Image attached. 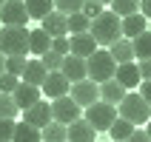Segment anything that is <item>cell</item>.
<instances>
[{"label":"cell","mask_w":151,"mask_h":142,"mask_svg":"<svg viewBox=\"0 0 151 142\" xmlns=\"http://www.w3.org/2000/svg\"><path fill=\"white\" fill-rule=\"evenodd\" d=\"M91 37L97 40V46H103V49H111L114 43L123 37V17H117L114 11H103V14H97L91 20Z\"/></svg>","instance_id":"6da1fadb"},{"label":"cell","mask_w":151,"mask_h":142,"mask_svg":"<svg viewBox=\"0 0 151 142\" xmlns=\"http://www.w3.org/2000/svg\"><path fill=\"white\" fill-rule=\"evenodd\" d=\"M29 29L26 26H3L0 29V51L6 57H14V54H29Z\"/></svg>","instance_id":"7a4b0ae2"},{"label":"cell","mask_w":151,"mask_h":142,"mask_svg":"<svg viewBox=\"0 0 151 142\" xmlns=\"http://www.w3.org/2000/svg\"><path fill=\"white\" fill-rule=\"evenodd\" d=\"M117 114L128 122H134V125H145L151 119V105L143 100V94L140 91H128L126 100L117 105Z\"/></svg>","instance_id":"3957f363"},{"label":"cell","mask_w":151,"mask_h":142,"mask_svg":"<svg viewBox=\"0 0 151 142\" xmlns=\"http://www.w3.org/2000/svg\"><path fill=\"white\" fill-rule=\"evenodd\" d=\"M88 63V80L94 83H106V80H114V71H117V60L111 57L109 49H97L91 57L86 60Z\"/></svg>","instance_id":"277c9868"},{"label":"cell","mask_w":151,"mask_h":142,"mask_svg":"<svg viewBox=\"0 0 151 142\" xmlns=\"http://www.w3.org/2000/svg\"><path fill=\"white\" fill-rule=\"evenodd\" d=\"M117 105H111V102H103L97 100L94 105H88V108H83V119H88L91 122L94 131H109L111 125H114V119H117Z\"/></svg>","instance_id":"5b68a950"},{"label":"cell","mask_w":151,"mask_h":142,"mask_svg":"<svg viewBox=\"0 0 151 142\" xmlns=\"http://www.w3.org/2000/svg\"><path fill=\"white\" fill-rule=\"evenodd\" d=\"M51 117H54V122L71 125L74 119L83 117V108H80V105L71 100V94H66V97H57V100H51Z\"/></svg>","instance_id":"8992f818"},{"label":"cell","mask_w":151,"mask_h":142,"mask_svg":"<svg viewBox=\"0 0 151 142\" xmlns=\"http://www.w3.org/2000/svg\"><path fill=\"white\" fill-rule=\"evenodd\" d=\"M71 100L80 105V108H88L94 102L100 100V83H94V80H80V83H71Z\"/></svg>","instance_id":"52a82bcc"},{"label":"cell","mask_w":151,"mask_h":142,"mask_svg":"<svg viewBox=\"0 0 151 142\" xmlns=\"http://www.w3.org/2000/svg\"><path fill=\"white\" fill-rule=\"evenodd\" d=\"M32 20L29 11H26L23 0H6V6L0 9V23L3 26H26Z\"/></svg>","instance_id":"ba28073f"},{"label":"cell","mask_w":151,"mask_h":142,"mask_svg":"<svg viewBox=\"0 0 151 142\" xmlns=\"http://www.w3.org/2000/svg\"><path fill=\"white\" fill-rule=\"evenodd\" d=\"M51 102H46V100H40V102H34L32 108H26L23 111V122H29V125H34V128H46L51 122Z\"/></svg>","instance_id":"9c48e42d"},{"label":"cell","mask_w":151,"mask_h":142,"mask_svg":"<svg viewBox=\"0 0 151 142\" xmlns=\"http://www.w3.org/2000/svg\"><path fill=\"white\" fill-rule=\"evenodd\" d=\"M68 91H71L68 77L63 74V71H49L46 83H43V94H46L49 100H57V97H66Z\"/></svg>","instance_id":"30bf717a"},{"label":"cell","mask_w":151,"mask_h":142,"mask_svg":"<svg viewBox=\"0 0 151 142\" xmlns=\"http://www.w3.org/2000/svg\"><path fill=\"white\" fill-rule=\"evenodd\" d=\"M40 29L49 34V37H66L68 34V14H63V11L54 9V11H49V14L40 20Z\"/></svg>","instance_id":"8fae6325"},{"label":"cell","mask_w":151,"mask_h":142,"mask_svg":"<svg viewBox=\"0 0 151 142\" xmlns=\"http://www.w3.org/2000/svg\"><path fill=\"white\" fill-rule=\"evenodd\" d=\"M114 80H117L126 91L140 88V83H143V77H140V66H137V63H120L117 71H114Z\"/></svg>","instance_id":"7c38bea8"},{"label":"cell","mask_w":151,"mask_h":142,"mask_svg":"<svg viewBox=\"0 0 151 142\" xmlns=\"http://www.w3.org/2000/svg\"><path fill=\"white\" fill-rule=\"evenodd\" d=\"M63 74L68 77V83H80V80H88V63L86 57H77V54H68L63 60Z\"/></svg>","instance_id":"4fadbf2b"},{"label":"cell","mask_w":151,"mask_h":142,"mask_svg":"<svg viewBox=\"0 0 151 142\" xmlns=\"http://www.w3.org/2000/svg\"><path fill=\"white\" fill-rule=\"evenodd\" d=\"M14 102H17V108L20 111H26V108H32L34 102H40L43 100V88H37V85H29V83H23L20 80V85L14 88Z\"/></svg>","instance_id":"5bb4252c"},{"label":"cell","mask_w":151,"mask_h":142,"mask_svg":"<svg viewBox=\"0 0 151 142\" xmlns=\"http://www.w3.org/2000/svg\"><path fill=\"white\" fill-rule=\"evenodd\" d=\"M68 40H71V54H77V57H91L94 51L100 49V46H97V40H94L91 37V31H83V34H71V37H68Z\"/></svg>","instance_id":"9a60e30c"},{"label":"cell","mask_w":151,"mask_h":142,"mask_svg":"<svg viewBox=\"0 0 151 142\" xmlns=\"http://www.w3.org/2000/svg\"><path fill=\"white\" fill-rule=\"evenodd\" d=\"M46 77H49V68L43 66V60L40 57H34V60H29L26 63V71H23V83H29V85H37V88H43V83H46Z\"/></svg>","instance_id":"2e32d148"},{"label":"cell","mask_w":151,"mask_h":142,"mask_svg":"<svg viewBox=\"0 0 151 142\" xmlns=\"http://www.w3.org/2000/svg\"><path fill=\"white\" fill-rule=\"evenodd\" d=\"M143 31H148V17H145L143 11L123 17V37H126V40H134L137 34H143Z\"/></svg>","instance_id":"e0dca14e"},{"label":"cell","mask_w":151,"mask_h":142,"mask_svg":"<svg viewBox=\"0 0 151 142\" xmlns=\"http://www.w3.org/2000/svg\"><path fill=\"white\" fill-rule=\"evenodd\" d=\"M94 136H97V131L91 128V122L88 119H74L71 125H68V142H94Z\"/></svg>","instance_id":"ac0fdd59"},{"label":"cell","mask_w":151,"mask_h":142,"mask_svg":"<svg viewBox=\"0 0 151 142\" xmlns=\"http://www.w3.org/2000/svg\"><path fill=\"white\" fill-rule=\"evenodd\" d=\"M126 88L117 83V80H106V83H100V100L103 102H111V105H120V102L126 100Z\"/></svg>","instance_id":"d6986e66"},{"label":"cell","mask_w":151,"mask_h":142,"mask_svg":"<svg viewBox=\"0 0 151 142\" xmlns=\"http://www.w3.org/2000/svg\"><path fill=\"white\" fill-rule=\"evenodd\" d=\"M51 40H54V37H49L43 29H34V31L29 34V54L43 57L46 51H51Z\"/></svg>","instance_id":"ffe728a7"},{"label":"cell","mask_w":151,"mask_h":142,"mask_svg":"<svg viewBox=\"0 0 151 142\" xmlns=\"http://www.w3.org/2000/svg\"><path fill=\"white\" fill-rule=\"evenodd\" d=\"M12 142H43V131L34 128V125H29V122H17Z\"/></svg>","instance_id":"44dd1931"},{"label":"cell","mask_w":151,"mask_h":142,"mask_svg":"<svg viewBox=\"0 0 151 142\" xmlns=\"http://www.w3.org/2000/svg\"><path fill=\"white\" fill-rule=\"evenodd\" d=\"M109 51H111V57L117 60V66L120 63H134V46H131V40H126V37H120Z\"/></svg>","instance_id":"7402d4cb"},{"label":"cell","mask_w":151,"mask_h":142,"mask_svg":"<svg viewBox=\"0 0 151 142\" xmlns=\"http://www.w3.org/2000/svg\"><path fill=\"white\" fill-rule=\"evenodd\" d=\"M134 131H137V125H134V122H128V119H123V117H117V119H114V125L109 128V134H111L114 142H126Z\"/></svg>","instance_id":"603a6c76"},{"label":"cell","mask_w":151,"mask_h":142,"mask_svg":"<svg viewBox=\"0 0 151 142\" xmlns=\"http://www.w3.org/2000/svg\"><path fill=\"white\" fill-rule=\"evenodd\" d=\"M23 3L32 20H43L49 11H54V0H23Z\"/></svg>","instance_id":"cb8c5ba5"},{"label":"cell","mask_w":151,"mask_h":142,"mask_svg":"<svg viewBox=\"0 0 151 142\" xmlns=\"http://www.w3.org/2000/svg\"><path fill=\"white\" fill-rule=\"evenodd\" d=\"M43 142H68V125L51 119L49 125L43 128Z\"/></svg>","instance_id":"d4e9b609"},{"label":"cell","mask_w":151,"mask_h":142,"mask_svg":"<svg viewBox=\"0 0 151 142\" xmlns=\"http://www.w3.org/2000/svg\"><path fill=\"white\" fill-rule=\"evenodd\" d=\"M131 46H134V57L137 60H151V31L137 34L134 40H131Z\"/></svg>","instance_id":"484cf974"},{"label":"cell","mask_w":151,"mask_h":142,"mask_svg":"<svg viewBox=\"0 0 151 142\" xmlns=\"http://www.w3.org/2000/svg\"><path fill=\"white\" fill-rule=\"evenodd\" d=\"M111 11L117 17H128L140 11V0H111Z\"/></svg>","instance_id":"4316f807"},{"label":"cell","mask_w":151,"mask_h":142,"mask_svg":"<svg viewBox=\"0 0 151 142\" xmlns=\"http://www.w3.org/2000/svg\"><path fill=\"white\" fill-rule=\"evenodd\" d=\"M91 29V20L83 14V11H74V14H68V34H83Z\"/></svg>","instance_id":"83f0119b"},{"label":"cell","mask_w":151,"mask_h":142,"mask_svg":"<svg viewBox=\"0 0 151 142\" xmlns=\"http://www.w3.org/2000/svg\"><path fill=\"white\" fill-rule=\"evenodd\" d=\"M17 114H20V108H17V102L12 94H0V119H14Z\"/></svg>","instance_id":"f1b7e54d"},{"label":"cell","mask_w":151,"mask_h":142,"mask_svg":"<svg viewBox=\"0 0 151 142\" xmlns=\"http://www.w3.org/2000/svg\"><path fill=\"white\" fill-rule=\"evenodd\" d=\"M26 63H29V60H26L23 54L6 57V71H9V74H14V77H23V71H26Z\"/></svg>","instance_id":"f546056e"},{"label":"cell","mask_w":151,"mask_h":142,"mask_svg":"<svg viewBox=\"0 0 151 142\" xmlns=\"http://www.w3.org/2000/svg\"><path fill=\"white\" fill-rule=\"evenodd\" d=\"M86 0H54V9L63 11V14H74V11H83Z\"/></svg>","instance_id":"4dcf8cb0"},{"label":"cell","mask_w":151,"mask_h":142,"mask_svg":"<svg viewBox=\"0 0 151 142\" xmlns=\"http://www.w3.org/2000/svg\"><path fill=\"white\" fill-rule=\"evenodd\" d=\"M40 60H43V66L49 68V71H60V68H63V60H66V57H63V54H57V51H46Z\"/></svg>","instance_id":"1f68e13d"},{"label":"cell","mask_w":151,"mask_h":142,"mask_svg":"<svg viewBox=\"0 0 151 142\" xmlns=\"http://www.w3.org/2000/svg\"><path fill=\"white\" fill-rule=\"evenodd\" d=\"M17 85H20V77L9 74V71H3V74H0V94H14Z\"/></svg>","instance_id":"d6a6232c"},{"label":"cell","mask_w":151,"mask_h":142,"mask_svg":"<svg viewBox=\"0 0 151 142\" xmlns=\"http://www.w3.org/2000/svg\"><path fill=\"white\" fill-rule=\"evenodd\" d=\"M51 51L68 57V54H71V40H68V34H66V37H54V40H51Z\"/></svg>","instance_id":"836d02e7"},{"label":"cell","mask_w":151,"mask_h":142,"mask_svg":"<svg viewBox=\"0 0 151 142\" xmlns=\"http://www.w3.org/2000/svg\"><path fill=\"white\" fill-rule=\"evenodd\" d=\"M14 128H17L14 119H0V142H12V136H14Z\"/></svg>","instance_id":"e575fe53"},{"label":"cell","mask_w":151,"mask_h":142,"mask_svg":"<svg viewBox=\"0 0 151 142\" xmlns=\"http://www.w3.org/2000/svg\"><path fill=\"white\" fill-rule=\"evenodd\" d=\"M106 9H103V3H97V0H86L83 3V14L88 17V20H94L97 14H103Z\"/></svg>","instance_id":"d590c367"},{"label":"cell","mask_w":151,"mask_h":142,"mask_svg":"<svg viewBox=\"0 0 151 142\" xmlns=\"http://www.w3.org/2000/svg\"><path fill=\"white\" fill-rule=\"evenodd\" d=\"M137 66H140V77L143 80H151V60H140Z\"/></svg>","instance_id":"8d00e7d4"},{"label":"cell","mask_w":151,"mask_h":142,"mask_svg":"<svg viewBox=\"0 0 151 142\" xmlns=\"http://www.w3.org/2000/svg\"><path fill=\"white\" fill-rule=\"evenodd\" d=\"M126 142H151V139H148V131H140V128H137V131L128 136Z\"/></svg>","instance_id":"74e56055"},{"label":"cell","mask_w":151,"mask_h":142,"mask_svg":"<svg viewBox=\"0 0 151 142\" xmlns=\"http://www.w3.org/2000/svg\"><path fill=\"white\" fill-rule=\"evenodd\" d=\"M140 94H143V100L151 105V80H143L140 83Z\"/></svg>","instance_id":"f35d334b"},{"label":"cell","mask_w":151,"mask_h":142,"mask_svg":"<svg viewBox=\"0 0 151 142\" xmlns=\"http://www.w3.org/2000/svg\"><path fill=\"white\" fill-rule=\"evenodd\" d=\"M140 11L151 20V0H140Z\"/></svg>","instance_id":"ab89813d"},{"label":"cell","mask_w":151,"mask_h":142,"mask_svg":"<svg viewBox=\"0 0 151 142\" xmlns=\"http://www.w3.org/2000/svg\"><path fill=\"white\" fill-rule=\"evenodd\" d=\"M3 71H6V54L0 51V74H3Z\"/></svg>","instance_id":"60d3db41"},{"label":"cell","mask_w":151,"mask_h":142,"mask_svg":"<svg viewBox=\"0 0 151 142\" xmlns=\"http://www.w3.org/2000/svg\"><path fill=\"white\" fill-rule=\"evenodd\" d=\"M145 125H148V128H145V131H148V139H151V119H148V122H145Z\"/></svg>","instance_id":"b9f144b4"},{"label":"cell","mask_w":151,"mask_h":142,"mask_svg":"<svg viewBox=\"0 0 151 142\" xmlns=\"http://www.w3.org/2000/svg\"><path fill=\"white\" fill-rule=\"evenodd\" d=\"M97 3H103V6H111V0H97Z\"/></svg>","instance_id":"7bdbcfd3"},{"label":"cell","mask_w":151,"mask_h":142,"mask_svg":"<svg viewBox=\"0 0 151 142\" xmlns=\"http://www.w3.org/2000/svg\"><path fill=\"white\" fill-rule=\"evenodd\" d=\"M3 6H6V0H0V9H3Z\"/></svg>","instance_id":"ee69618b"},{"label":"cell","mask_w":151,"mask_h":142,"mask_svg":"<svg viewBox=\"0 0 151 142\" xmlns=\"http://www.w3.org/2000/svg\"><path fill=\"white\" fill-rule=\"evenodd\" d=\"M148 31H151V23H148Z\"/></svg>","instance_id":"f6af8a7d"},{"label":"cell","mask_w":151,"mask_h":142,"mask_svg":"<svg viewBox=\"0 0 151 142\" xmlns=\"http://www.w3.org/2000/svg\"><path fill=\"white\" fill-rule=\"evenodd\" d=\"M94 142H97V139H94Z\"/></svg>","instance_id":"bcb514c9"},{"label":"cell","mask_w":151,"mask_h":142,"mask_svg":"<svg viewBox=\"0 0 151 142\" xmlns=\"http://www.w3.org/2000/svg\"><path fill=\"white\" fill-rule=\"evenodd\" d=\"M111 142H114V139H111Z\"/></svg>","instance_id":"7dc6e473"}]
</instances>
